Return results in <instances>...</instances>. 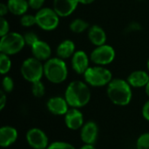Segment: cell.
Masks as SVG:
<instances>
[{"label":"cell","mask_w":149,"mask_h":149,"mask_svg":"<svg viewBox=\"0 0 149 149\" xmlns=\"http://www.w3.org/2000/svg\"><path fill=\"white\" fill-rule=\"evenodd\" d=\"M137 1H143V0H137Z\"/></svg>","instance_id":"obj_39"},{"label":"cell","mask_w":149,"mask_h":149,"mask_svg":"<svg viewBox=\"0 0 149 149\" xmlns=\"http://www.w3.org/2000/svg\"><path fill=\"white\" fill-rule=\"evenodd\" d=\"M89 27H90L89 24L82 18H75L69 24L70 31L72 32L77 33V34H79L86 31H88Z\"/></svg>","instance_id":"obj_21"},{"label":"cell","mask_w":149,"mask_h":149,"mask_svg":"<svg viewBox=\"0 0 149 149\" xmlns=\"http://www.w3.org/2000/svg\"><path fill=\"white\" fill-rule=\"evenodd\" d=\"M87 37L89 41L95 46L107 44V33L105 30L98 24H93L89 27L87 31Z\"/></svg>","instance_id":"obj_17"},{"label":"cell","mask_w":149,"mask_h":149,"mask_svg":"<svg viewBox=\"0 0 149 149\" xmlns=\"http://www.w3.org/2000/svg\"><path fill=\"white\" fill-rule=\"evenodd\" d=\"M10 32V24L5 17H0V37Z\"/></svg>","instance_id":"obj_29"},{"label":"cell","mask_w":149,"mask_h":149,"mask_svg":"<svg viewBox=\"0 0 149 149\" xmlns=\"http://www.w3.org/2000/svg\"><path fill=\"white\" fill-rule=\"evenodd\" d=\"M90 56L82 50H77L71 58L72 69L78 74L83 75L90 67Z\"/></svg>","instance_id":"obj_10"},{"label":"cell","mask_w":149,"mask_h":149,"mask_svg":"<svg viewBox=\"0 0 149 149\" xmlns=\"http://www.w3.org/2000/svg\"><path fill=\"white\" fill-rule=\"evenodd\" d=\"M20 72L24 79L31 84L39 81L44 77V63L34 57L27 58L21 65Z\"/></svg>","instance_id":"obj_5"},{"label":"cell","mask_w":149,"mask_h":149,"mask_svg":"<svg viewBox=\"0 0 149 149\" xmlns=\"http://www.w3.org/2000/svg\"><path fill=\"white\" fill-rule=\"evenodd\" d=\"M147 67H148V70L149 72V57L148 58V61H147Z\"/></svg>","instance_id":"obj_38"},{"label":"cell","mask_w":149,"mask_h":149,"mask_svg":"<svg viewBox=\"0 0 149 149\" xmlns=\"http://www.w3.org/2000/svg\"><path fill=\"white\" fill-rule=\"evenodd\" d=\"M11 69V60L9 55L0 53V73L6 75Z\"/></svg>","instance_id":"obj_22"},{"label":"cell","mask_w":149,"mask_h":149,"mask_svg":"<svg viewBox=\"0 0 149 149\" xmlns=\"http://www.w3.org/2000/svg\"><path fill=\"white\" fill-rule=\"evenodd\" d=\"M89 56L93 65L106 66L113 62L116 57V52L112 45L104 44L100 46H95Z\"/></svg>","instance_id":"obj_8"},{"label":"cell","mask_w":149,"mask_h":149,"mask_svg":"<svg viewBox=\"0 0 149 149\" xmlns=\"http://www.w3.org/2000/svg\"><path fill=\"white\" fill-rule=\"evenodd\" d=\"M136 149H149V133L142 134L137 139Z\"/></svg>","instance_id":"obj_26"},{"label":"cell","mask_w":149,"mask_h":149,"mask_svg":"<svg viewBox=\"0 0 149 149\" xmlns=\"http://www.w3.org/2000/svg\"><path fill=\"white\" fill-rule=\"evenodd\" d=\"M99 135L98 125L92 120L86 122L80 129V139L85 144L93 145Z\"/></svg>","instance_id":"obj_14"},{"label":"cell","mask_w":149,"mask_h":149,"mask_svg":"<svg viewBox=\"0 0 149 149\" xmlns=\"http://www.w3.org/2000/svg\"><path fill=\"white\" fill-rule=\"evenodd\" d=\"M46 149H76L74 146L65 141H54L49 144Z\"/></svg>","instance_id":"obj_28"},{"label":"cell","mask_w":149,"mask_h":149,"mask_svg":"<svg viewBox=\"0 0 149 149\" xmlns=\"http://www.w3.org/2000/svg\"><path fill=\"white\" fill-rule=\"evenodd\" d=\"M20 24L24 27H32L33 25H37L36 16L32 14L25 13L20 17Z\"/></svg>","instance_id":"obj_24"},{"label":"cell","mask_w":149,"mask_h":149,"mask_svg":"<svg viewBox=\"0 0 149 149\" xmlns=\"http://www.w3.org/2000/svg\"><path fill=\"white\" fill-rule=\"evenodd\" d=\"M69 105L65 99L61 96H54L50 98L46 102L47 110L54 115H65L69 110Z\"/></svg>","instance_id":"obj_13"},{"label":"cell","mask_w":149,"mask_h":149,"mask_svg":"<svg viewBox=\"0 0 149 149\" xmlns=\"http://www.w3.org/2000/svg\"><path fill=\"white\" fill-rule=\"evenodd\" d=\"M10 13L15 16H23L30 8L27 0H7L6 3Z\"/></svg>","instance_id":"obj_20"},{"label":"cell","mask_w":149,"mask_h":149,"mask_svg":"<svg viewBox=\"0 0 149 149\" xmlns=\"http://www.w3.org/2000/svg\"><path fill=\"white\" fill-rule=\"evenodd\" d=\"M145 92H146V94L149 97V81L148 83L147 84V86H145Z\"/></svg>","instance_id":"obj_37"},{"label":"cell","mask_w":149,"mask_h":149,"mask_svg":"<svg viewBox=\"0 0 149 149\" xmlns=\"http://www.w3.org/2000/svg\"><path fill=\"white\" fill-rule=\"evenodd\" d=\"M27 1L30 8L35 10H38L41 8H43L44 3L45 2V0H27Z\"/></svg>","instance_id":"obj_30"},{"label":"cell","mask_w":149,"mask_h":149,"mask_svg":"<svg viewBox=\"0 0 149 149\" xmlns=\"http://www.w3.org/2000/svg\"><path fill=\"white\" fill-rule=\"evenodd\" d=\"M127 80L134 88L145 87L149 81V72L144 70L134 71L128 75Z\"/></svg>","instance_id":"obj_18"},{"label":"cell","mask_w":149,"mask_h":149,"mask_svg":"<svg viewBox=\"0 0 149 149\" xmlns=\"http://www.w3.org/2000/svg\"><path fill=\"white\" fill-rule=\"evenodd\" d=\"M142 116L145 120L149 121V100L143 105L142 107Z\"/></svg>","instance_id":"obj_32"},{"label":"cell","mask_w":149,"mask_h":149,"mask_svg":"<svg viewBox=\"0 0 149 149\" xmlns=\"http://www.w3.org/2000/svg\"><path fill=\"white\" fill-rule=\"evenodd\" d=\"M24 36L17 31H10L0 39V53L9 56L17 54L25 46Z\"/></svg>","instance_id":"obj_6"},{"label":"cell","mask_w":149,"mask_h":149,"mask_svg":"<svg viewBox=\"0 0 149 149\" xmlns=\"http://www.w3.org/2000/svg\"><path fill=\"white\" fill-rule=\"evenodd\" d=\"M84 81L93 87L107 86V85L113 79L112 72L106 66L92 65L83 74Z\"/></svg>","instance_id":"obj_4"},{"label":"cell","mask_w":149,"mask_h":149,"mask_svg":"<svg viewBox=\"0 0 149 149\" xmlns=\"http://www.w3.org/2000/svg\"><path fill=\"white\" fill-rule=\"evenodd\" d=\"M142 29L141 27V24L138 22H135V21H133L131 22L125 29V31L127 32H135V31H139Z\"/></svg>","instance_id":"obj_31"},{"label":"cell","mask_w":149,"mask_h":149,"mask_svg":"<svg viewBox=\"0 0 149 149\" xmlns=\"http://www.w3.org/2000/svg\"><path fill=\"white\" fill-rule=\"evenodd\" d=\"M18 137L17 130L11 126H3L0 128V146L8 148L14 144Z\"/></svg>","instance_id":"obj_16"},{"label":"cell","mask_w":149,"mask_h":149,"mask_svg":"<svg viewBox=\"0 0 149 149\" xmlns=\"http://www.w3.org/2000/svg\"><path fill=\"white\" fill-rule=\"evenodd\" d=\"M79 149H96L93 145H89V144H84Z\"/></svg>","instance_id":"obj_36"},{"label":"cell","mask_w":149,"mask_h":149,"mask_svg":"<svg viewBox=\"0 0 149 149\" xmlns=\"http://www.w3.org/2000/svg\"><path fill=\"white\" fill-rule=\"evenodd\" d=\"M37 26L45 31H52L58 28L60 17L52 7H43L37 10L36 14Z\"/></svg>","instance_id":"obj_7"},{"label":"cell","mask_w":149,"mask_h":149,"mask_svg":"<svg viewBox=\"0 0 149 149\" xmlns=\"http://www.w3.org/2000/svg\"><path fill=\"white\" fill-rule=\"evenodd\" d=\"M0 110H3V108H4V107H5V105H6V103H7V96H6V94L7 93H5L3 90L0 92Z\"/></svg>","instance_id":"obj_33"},{"label":"cell","mask_w":149,"mask_h":149,"mask_svg":"<svg viewBox=\"0 0 149 149\" xmlns=\"http://www.w3.org/2000/svg\"><path fill=\"white\" fill-rule=\"evenodd\" d=\"M14 89V81L13 79L8 75L4 76L2 80V90L5 93H11Z\"/></svg>","instance_id":"obj_25"},{"label":"cell","mask_w":149,"mask_h":149,"mask_svg":"<svg viewBox=\"0 0 149 149\" xmlns=\"http://www.w3.org/2000/svg\"><path fill=\"white\" fill-rule=\"evenodd\" d=\"M79 4V0H53L52 8L60 17H67L76 10Z\"/></svg>","instance_id":"obj_11"},{"label":"cell","mask_w":149,"mask_h":149,"mask_svg":"<svg viewBox=\"0 0 149 149\" xmlns=\"http://www.w3.org/2000/svg\"><path fill=\"white\" fill-rule=\"evenodd\" d=\"M91 90L85 81L73 80L66 87L65 91V99L70 107L80 108L86 106L91 100Z\"/></svg>","instance_id":"obj_1"},{"label":"cell","mask_w":149,"mask_h":149,"mask_svg":"<svg viewBox=\"0 0 149 149\" xmlns=\"http://www.w3.org/2000/svg\"><path fill=\"white\" fill-rule=\"evenodd\" d=\"M9 12L10 11H9L7 4L3 3H0V17H4L7 15V13H9Z\"/></svg>","instance_id":"obj_34"},{"label":"cell","mask_w":149,"mask_h":149,"mask_svg":"<svg viewBox=\"0 0 149 149\" xmlns=\"http://www.w3.org/2000/svg\"><path fill=\"white\" fill-rule=\"evenodd\" d=\"M31 55L41 62H45L52 58V48L50 45L44 40H38L31 47Z\"/></svg>","instance_id":"obj_15"},{"label":"cell","mask_w":149,"mask_h":149,"mask_svg":"<svg viewBox=\"0 0 149 149\" xmlns=\"http://www.w3.org/2000/svg\"><path fill=\"white\" fill-rule=\"evenodd\" d=\"M76 51V45L72 40L64 39L58 45L56 49V55L57 57L65 60L71 58Z\"/></svg>","instance_id":"obj_19"},{"label":"cell","mask_w":149,"mask_h":149,"mask_svg":"<svg viewBox=\"0 0 149 149\" xmlns=\"http://www.w3.org/2000/svg\"><path fill=\"white\" fill-rule=\"evenodd\" d=\"M65 116V124L67 128L76 131L81 129L84 123V115L79 108L72 107L68 112L64 115Z\"/></svg>","instance_id":"obj_12"},{"label":"cell","mask_w":149,"mask_h":149,"mask_svg":"<svg viewBox=\"0 0 149 149\" xmlns=\"http://www.w3.org/2000/svg\"><path fill=\"white\" fill-rule=\"evenodd\" d=\"M23 36L24 38L25 45L30 47H31L38 40H39V38L38 37V35L33 31H27Z\"/></svg>","instance_id":"obj_27"},{"label":"cell","mask_w":149,"mask_h":149,"mask_svg":"<svg viewBox=\"0 0 149 149\" xmlns=\"http://www.w3.org/2000/svg\"><path fill=\"white\" fill-rule=\"evenodd\" d=\"M107 93L112 103L120 107L127 106L133 97L132 86L123 79H113L107 85Z\"/></svg>","instance_id":"obj_2"},{"label":"cell","mask_w":149,"mask_h":149,"mask_svg":"<svg viewBox=\"0 0 149 149\" xmlns=\"http://www.w3.org/2000/svg\"><path fill=\"white\" fill-rule=\"evenodd\" d=\"M95 0H79V4H84V5H88L91 4L94 2Z\"/></svg>","instance_id":"obj_35"},{"label":"cell","mask_w":149,"mask_h":149,"mask_svg":"<svg viewBox=\"0 0 149 149\" xmlns=\"http://www.w3.org/2000/svg\"><path fill=\"white\" fill-rule=\"evenodd\" d=\"M31 93L36 98H41L45 93V87L44 83L39 80L31 84Z\"/></svg>","instance_id":"obj_23"},{"label":"cell","mask_w":149,"mask_h":149,"mask_svg":"<svg viewBox=\"0 0 149 149\" xmlns=\"http://www.w3.org/2000/svg\"><path fill=\"white\" fill-rule=\"evenodd\" d=\"M44 77L52 84H61L68 77V66L58 57H52L44 62Z\"/></svg>","instance_id":"obj_3"},{"label":"cell","mask_w":149,"mask_h":149,"mask_svg":"<svg viewBox=\"0 0 149 149\" xmlns=\"http://www.w3.org/2000/svg\"><path fill=\"white\" fill-rule=\"evenodd\" d=\"M28 145L33 149H46L49 146V140L46 134L40 128L32 127L25 135Z\"/></svg>","instance_id":"obj_9"}]
</instances>
